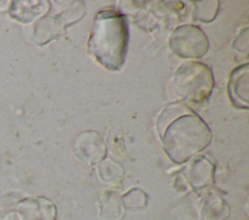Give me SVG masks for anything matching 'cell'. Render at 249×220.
<instances>
[{"instance_id":"6da1fadb","label":"cell","mask_w":249,"mask_h":220,"mask_svg":"<svg viewBox=\"0 0 249 220\" xmlns=\"http://www.w3.org/2000/svg\"><path fill=\"white\" fill-rule=\"evenodd\" d=\"M156 130L165 153L176 163L188 160L211 141L207 124L182 101L169 103L161 110Z\"/></svg>"},{"instance_id":"7a4b0ae2","label":"cell","mask_w":249,"mask_h":220,"mask_svg":"<svg viewBox=\"0 0 249 220\" xmlns=\"http://www.w3.org/2000/svg\"><path fill=\"white\" fill-rule=\"evenodd\" d=\"M128 36L125 16L113 8L101 9L92 21L88 52L105 69L119 71L125 60Z\"/></svg>"},{"instance_id":"3957f363","label":"cell","mask_w":249,"mask_h":220,"mask_svg":"<svg viewBox=\"0 0 249 220\" xmlns=\"http://www.w3.org/2000/svg\"><path fill=\"white\" fill-rule=\"evenodd\" d=\"M171 87L180 101L197 105L208 99L214 87L211 69L198 61H186L175 71Z\"/></svg>"},{"instance_id":"277c9868","label":"cell","mask_w":249,"mask_h":220,"mask_svg":"<svg viewBox=\"0 0 249 220\" xmlns=\"http://www.w3.org/2000/svg\"><path fill=\"white\" fill-rule=\"evenodd\" d=\"M169 47L181 58L197 59L206 54L209 42L199 27L185 24L174 29L169 38Z\"/></svg>"},{"instance_id":"5b68a950","label":"cell","mask_w":249,"mask_h":220,"mask_svg":"<svg viewBox=\"0 0 249 220\" xmlns=\"http://www.w3.org/2000/svg\"><path fill=\"white\" fill-rule=\"evenodd\" d=\"M74 153L87 164H95L106 155V145L102 136L92 130L80 133L74 141Z\"/></svg>"},{"instance_id":"8992f818","label":"cell","mask_w":249,"mask_h":220,"mask_svg":"<svg viewBox=\"0 0 249 220\" xmlns=\"http://www.w3.org/2000/svg\"><path fill=\"white\" fill-rule=\"evenodd\" d=\"M248 63L236 67L230 75L228 95L231 103L238 109H248L249 95Z\"/></svg>"},{"instance_id":"52a82bcc","label":"cell","mask_w":249,"mask_h":220,"mask_svg":"<svg viewBox=\"0 0 249 220\" xmlns=\"http://www.w3.org/2000/svg\"><path fill=\"white\" fill-rule=\"evenodd\" d=\"M194 18L198 21H212L219 11V1H202L196 3Z\"/></svg>"}]
</instances>
